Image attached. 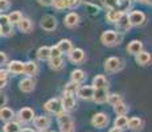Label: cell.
<instances>
[{
    "instance_id": "obj_49",
    "label": "cell",
    "mask_w": 152,
    "mask_h": 132,
    "mask_svg": "<svg viewBox=\"0 0 152 132\" xmlns=\"http://www.w3.org/2000/svg\"><path fill=\"white\" fill-rule=\"evenodd\" d=\"M50 132H56V131H50Z\"/></svg>"
},
{
    "instance_id": "obj_27",
    "label": "cell",
    "mask_w": 152,
    "mask_h": 132,
    "mask_svg": "<svg viewBox=\"0 0 152 132\" xmlns=\"http://www.w3.org/2000/svg\"><path fill=\"white\" fill-rule=\"evenodd\" d=\"M85 78H86V74H85L83 70L81 69H75L72 71V74H70V79H72V82H75V83L80 85L81 82L85 81Z\"/></svg>"
},
{
    "instance_id": "obj_46",
    "label": "cell",
    "mask_w": 152,
    "mask_h": 132,
    "mask_svg": "<svg viewBox=\"0 0 152 132\" xmlns=\"http://www.w3.org/2000/svg\"><path fill=\"white\" fill-rule=\"evenodd\" d=\"M139 3H143V4H151V0H136Z\"/></svg>"
},
{
    "instance_id": "obj_32",
    "label": "cell",
    "mask_w": 152,
    "mask_h": 132,
    "mask_svg": "<svg viewBox=\"0 0 152 132\" xmlns=\"http://www.w3.org/2000/svg\"><path fill=\"white\" fill-rule=\"evenodd\" d=\"M122 13H124V12H119V11H115V9L107 11V13H106V21L110 23V24H115V23L118 21V19L121 17Z\"/></svg>"
},
{
    "instance_id": "obj_25",
    "label": "cell",
    "mask_w": 152,
    "mask_h": 132,
    "mask_svg": "<svg viewBox=\"0 0 152 132\" xmlns=\"http://www.w3.org/2000/svg\"><path fill=\"white\" fill-rule=\"evenodd\" d=\"M127 128H130L131 131H140L143 128V120L138 116L130 118L127 120Z\"/></svg>"
},
{
    "instance_id": "obj_12",
    "label": "cell",
    "mask_w": 152,
    "mask_h": 132,
    "mask_svg": "<svg viewBox=\"0 0 152 132\" xmlns=\"http://www.w3.org/2000/svg\"><path fill=\"white\" fill-rule=\"evenodd\" d=\"M91 124L95 128H104L109 124V116L104 112H97L91 118Z\"/></svg>"
},
{
    "instance_id": "obj_15",
    "label": "cell",
    "mask_w": 152,
    "mask_h": 132,
    "mask_svg": "<svg viewBox=\"0 0 152 132\" xmlns=\"http://www.w3.org/2000/svg\"><path fill=\"white\" fill-rule=\"evenodd\" d=\"M34 86H36L34 79L29 78V77L21 79L19 83V89H20V91H23V93H32L34 90Z\"/></svg>"
},
{
    "instance_id": "obj_23",
    "label": "cell",
    "mask_w": 152,
    "mask_h": 132,
    "mask_svg": "<svg viewBox=\"0 0 152 132\" xmlns=\"http://www.w3.org/2000/svg\"><path fill=\"white\" fill-rule=\"evenodd\" d=\"M15 118V111L10 107H1L0 108V120L4 123L11 122Z\"/></svg>"
},
{
    "instance_id": "obj_41",
    "label": "cell",
    "mask_w": 152,
    "mask_h": 132,
    "mask_svg": "<svg viewBox=\"0 0 152 132\" xmlns=\"http://www.w3.org/2000/svg\"><path fill=\"white\" fill-rule=\"evenodd\" d=\"M7 102H8V96L5 95V94L0 93V108H1V107H5Z\"/></svg>"
},
{
    "instance_id": "obj_31",
    "label": "cell",
    "mask_w": 152,
    "mask_h": 132,
    "mask_svg": "<svg viewBox=\"0 0 152 132\" xmlns=\"http://www.w3.org/2000/svg\"><path fill=\"white\" fill-rule=\"evenodd\" d=\"M20 130H21L20 123L15 122V120L7 122L4 125H3V132H19Z\"/></svg>"
},
{
    "instance_id": "obj_7",
    "label": "cell",
    "mask_w": 152,
    "mask_h": 132,
    "mask_svg": "<svg viewBox=\"0 0 152 132\" xmlns=\"http://www.w3.org/2000/svg\"><path fill=\"white\" fill-rule=\"evenodd\" d=\"M127 16L131 26H142L145 23V15L142 11H132V12L127 13Z\"/></svg>"
},
{
    "instance_id": "obj_42",
    "label": "cell",
    "mask_w": 152,
    "mask_h": 132,
    "mask_svg": "<svg viewBox=\"0 0 152 132\" xmlns=\"http://www.w3.org/2000/svg\"><path fill=\"white\" fill-rule=\"evenodd\" d=\"M53 1L54 0H37V3L44 5V7H50V5H53Z\"/></svg>"
},
{
    "instance_id": "obj_11",
    "label": "cell",
    "mask_w": 152,
    "mask_h": 132,
    "mask_svg": "<svg viewBox=\"0 0 152 132\" xmlns=\"http://www.w3.org/2000/svg\"><path fill=\"white\" fill-rule=\"evenodd\" d=\"M32 122H33V125L36 127L37 131H46L50 127V119L48 116H44V115L34 116Z\"/></svg>"
},
{
    "instance_id": "obj_17",
    "label": "cell",
    "mask_w": 152,
    "mask_h": 132,
    "mask_svg": "<svg viewBox=\"0 0 152 132\" xmlns=\"http://www.w3.org/2000/svg\"><path fill=\"white\" fill-rule=\"evenodd\" d=\"M37 71H39V66H37L36 62H33V61L24 62V66H23V74H25L27 77L32 78L37 74Z\"/></svg>"
},
{
    "instance_id": "obj_24",
    "label": "cell",
    "mask_w": 152,
    "mask_h": 132,
    "mask_svg": "<svg viewBox=\"0 0 152 132\" xmlns=\"http://www.w3.org/2000/svg\"><path fill=\"white\" fill-rule=\"evenodd\" d=\"M142 50H143V42L139 40H132L127 46V52L132 55H136Z\"/></svg>"
},
{
    "instance_id": "obj_43",
    "label": "cell",
    "mask_w": 152,
    "mask_h": 132,
    "mask_svg": "<svg viewBox=\"0 0 152 132\" xmlns=\"http://www.w3.org/2000/svg\"><path fill=\"white\" fill-rule=\"evenodd\" d=\"M0 78H3V79H7L8 78V71H7V70L0 69Z\"/></svg>"
},
{
    "instance_id": "obj_1",
    "label": "cell",
    "mask_w": 152,
    "mask_h": 132,
    "mask_svg": "<svg viewBox=\"0 0 152 132\" xmlns=\"http://www.w3.org/2000/svg\"><path fill=\"white\" fill-rule=\"evenodd\" d=\"M122 34L116 33L115 31H104L103 33L101 34V42L103 44L104 46H115L118 44H121L122 41Z\"/></svg>"
},
{
    "instance_id": "obj_5",
    "label": "cell",
    "mask_w": 152,
    "mask_h": 132,
    "mask_svg": "<svg viewBox=\"0 0 152 132\" xmlns=\"http://www.w3.org/2000/svg\"><path fill=\"white\" fill-rule=\"evenodd\" d=\"M17 118V123L20 124H27V123H31L34 118V111L32 110L31 107H23L17 111L16 114Z\"/></svg>"
},
{
    "instance_id": "obj_4",
    "label": "cell",
    "mask_w": 152,
    "mask_h": 132,
    "mask_svg": "<svg viewBox=\"0 0 152 132\" xmlns=\"http://www.w3.org/2000/svg\"><path fill=\"white\" fill-rule=\"evenodd\" d=\"M123 66H124L123 61L118 57H109L104 61V70H106V73L121 71V70L123 69Z\"/></svg>"
},
{
    "instance_id": "obj_16",
    "label": "cell",
    "mask_w": 152,
    "mask_h": 132,
    "mask_svg": "<svg viewBox=\"0 0 152 132\" xmlns=\"http://www.w3.org/2000/svg\"><path fill=\"white\" fill-rule=\"evenodd\" d=\"M61 106H62L64 112H69V111H72L73 108L77 106V102H75L74 96H72V95H64L62 98H61Z\"/></svg>"
},
{
    "instance_id": "obj_19",
    "label": "cell",
    "mask_w": 152,
    "mask_h": 132,
    "mask_svg": "<svg viewBox=\"0 0 152 132\" xmlns=\"http://www.w3.org/2000/svg\"><path fill=\"white\" fill-rule=\"evenodd\" d=\"M107 98H109V90L107 89H97L94 90V95H93V101L95 103H106Z\"/></svg>"
},
{
    "instance_id": "obj_28",
    "label": "cell",
    "mask_w": 152,
    "mask_h": 132,
    "mask_svg": "<svg viewBox=\"0 0 152 132\" xmlns=\"http://www.w3.org/2000/svg\"><path fill=\"white\" fill-rule=\"evenodd\" d=\"M78 87H80V85L75 83V82L70 81L69 83H66L65 87H64V95H72V96H74L75 94H77V91H78Z\"/></svg>"
},
{
    "instance_id": "obj_6",
    "label": "cell",
    "mask_w": 152,
    "mask_h": 132,
    "mask_svg": "<svg viewBox=\"0 0 152 132\" xmlns=\"http://www.w3.org/2000/svg\"><path fill=\"white\" fill-rule=\"evenodd\" d=\"M57 19L52 15H44L40 20V26L46 32H52L57 28Z\"/></svg>"
},
{
    "instance_id": "obj_35",
    "label": "cell",
    "mask_w": 152,
    "mask_h": 132,
    "mask_svg": "<svg viewBox=\"0 0 152 132\" xmlns=\"http://www.w3.org/2000/svg\"><path fill=\"white\" fill-rule=\"evenodd\" d=\"M127 116H116V119L114 120V127L119 128V130H123V128H127Z\"/></svg>"
},
{
    "instance_id": "obj_37",
    "label": "cell",
    "mask_w": 152,
    "mask_h": 132,
    "mask_svg": "<svg viewBox=\"0 0 152 132\" xmlns=\"http://www.w3.org/2000/svg\"><path fill=\"white\" fill-rule=\"evenodd\" d=\"M123 99H122V96L119 95V94H109V98H107V102L113 106H115L116 103H119V102H122Z\"/></svg>"
},
{
    "instance_id": "obj_33",
    "label": "cell",
    "mask_w": 152,
    "mask_h": 132,
    "mask_svg": "<svg viewBox=\"0 0 152 132\" xmlns=\"http://www.w3.org/2000/svg\"><path fill=\"white\" fill-rule=\"evenodd\" d=\"M114 111H115V114L118 116H126V114H127V111H128V107H127V104L122 101L114 106Z\"/></svg>"
},
{
    "instance_id": "obj_30",
    "label": "cell",
    "mask_w": 152,
    "mask_h": 132,
    "mask_svg": "<svg viewBox=\"0 0 152 132\" xmlns=\"http://www.w3.org/2000/svg\"><path fill=\"white\" fill-rule=\"evenodd\" d=\"M36 55L40 61H48L49 57H50V46H41V48H39Z\"/></svg>"
},
{
    "instance_id": "obj_21",
    "label": "cell",
    "mask_w": 152,
    "mask_h": 132,
    "mask_svg": "<svg viewBox=\"0 0 152 132\" xmlns=\"http://www.w3.org/2000/svg\"><path fill=\"white\" fill-rule=\"evenodd\" d=\"M56 46H57V49L60 50L61 54H69V53L72 52V49H73L72 41L68 40V39H62L61 41H58Z\"/></svg>"
},
{
    "instance_id": "obj_29",
    "label": "cell",
    "mask_w": 152,
    "mask_h": 132,
    "mask_svg": "<svg viewBox=\"0 0 152 132\" xmlns=\"http://www.w3.org/2000/svg\"><path fill=\"white\" fill-rule=\"evenodd\" d=\"M48 63H49V67L54 71L57 70H61L64 67V58L62 57H57V58H49L48 60Z\"/></svg>"
},
{
    "instance_id": "obj_18",
    "label": "cell",
    "mask_w": 152,
    "mask_h": 132,
    "mask_svg": "<svg viewBox=\"0 0 152 132\" xmlns=\"http://www.w3.org/2000/svg\"><path fill=\"white\" fill-rule=\"evenodd\" d=\"M64 24L68 28H75L78 24H80V15L75 12H69L64 17Z\"/></svg>"
},
{
    "instance_id": "obj_10",
    "label": "cell",
    "mask_w": 152,
    "mask_h": 132,
    "mask_svg": "<svg viewBox=\"0 0 152 132\" xmlns=\"http://www.w3.org/2000/svg\"><path fill=\"white\" fill-rule=\"evenodd\" d=\"M69 57V61L72 63H74V65H80V63H82L85 61V58H86V55H85V52L82 49L80 48H73L72 52L68 54Z\"/></svg>"
},
{
    "instance_id": "obj_44",
    "label": "cell",
    "mask_w": 152,
    "mask_h": 132,
    "mask_svg": "<svg viewBox=\"0 0 152 132\" xmlns=\"http://www.w3.org/2000/svg\"><path fill=\"white\" fill-rule=\"evenodd\" d=\"M7 82H8V79H3V78H0V90L4 89V87L7 86Z\"/></svg>"
},
{
    "instance_id": "obj_26",
    "label": "cell",
    "mask_w": 152,
    "mask_h": 132,
    "mask_svg": "<svg viewBox=\"0 0 152 132\" xmlns=\"http://www.w3.org/2000/svg\"><path fill=\"white\" fill-rule=\"evenodd\" d=\"M17 25H19V29L23 33H29V32L32 31V28H33V23H32L31 19H28V17H23L21 21Z\"/></svg>"
},
{
    "instance_id": "obj_47",
    "label": "cell",
    "mask_w": 152,
    "mask_h": 132,
    "mask_svg": "<svg viewBox=\"0 0 152 132\" xmlns=\"http://www.w3.org/2000/svg\"><path fill=\"white\" fill-rule=\"evenodd\" d=\"M109 132H122V130H119V128H116V127H113Z\"/></svg>"
},
{
    "instance_id": "obj_14",
    "label": "cell",
    "mask_w": 152,
    "mask_h": 132,
    "mask_svg": "<svg viewBox=\"0 0 152 132\" xmlns=\"http://www.w3.org/2000/svg\"><path fill=\"white\" fill-rule=\"evenodd\" d=\"M23 66H24V62L13 60L7 63V71H8V74L11 73V74H13V75L23 74Z\"/></svg>"
},
{
    "instance_id": "obj_48",
    "label": "cell",
    "mask_w": 152,
    "mask_h": 132,
    "mask_svg": "<svg viewBox=\"0 0 152 132\" xmlns=\"http://www.w3.org/2000/svg\"><path fill=\"white\" fill-rule=\"evenodd\" d=\"M37 132H45V131H37Z\"/></svg>"
},
{
    "instance_id": "obj_39",
    "label": "cell",
    "mask_w": 152,
    "mask_h": 132,
    "mask_svg": "<svg viewBox=\"0 0 152 132\" xmlns=\"http://www.w3.org/2000/svg\"><path fill=\"white\" fill-rule=\"evenodd\" d=\"M57 57H62V54L57 49V46H50V57L49 58H57Z\"/></svg>"
},
{
    "instance_id": "obj_36",
    "label": "cell",
    "mask_w": 152,
    "mask_h": 132,
    "mask_svg": "<svg viewBox=\"0 0 152 132\" xmlns=\"http://www.w3.org/2000/svg\"><path fill=\"white\" fill-rule=\"evenodd\" d=\"M102 4L107 8V9H118V4H119V0H102Z\"/></svg>"
},
{
    "instance_id": "obj_22",
    "label": "cell",
    "mask_w": 152,
    "mask_h": 132,
    "mask_svg": "<svg viewBox=\"0 0 152 132\" xmlns=\"http://www.w3.org/2000/svg\"><path fill=\"white\" fill-rule=\"evenodd\" d=\"M135 61L140 66H147V65H150V62H151V54L148 52L142 50L135 55Z\"/></svg>"
},
{
    "instance_id": "obj_40",
    "label": "cell",
    "mask_w": 152,
    "mask_h": 132,
    "mask_svg": "<svg viewBox=\"0 0 152 132\" xmlns=\"http://www.w3.org/2000/svg\"><path fill=\"white\" fill-rule=\"evenodd\" d=\"M8 63V57L7 54H5L4 52H0V69H1L4 65H7Z\"/></svg>"
},
{
    "instance_id": "obj_38",
    "label": "cell",
    "mask_w": 152,
    "mask_h": 132,
    "mask_svg": "<svg viewBox=\"0 0 152 132\" xmlns=\"http://www.w3.org/2000/svg\"><path fill=\"white\" fill-rule=\"evenodd\" d=\"M10 7H11L10 0H0V13L7 11V9H10Z\"/></svg>"
},
{
    "instance_id": "obj_9",
    "label": "cell",
    "mask_w": 152,
    "mask_h": 132,
    "mask_svg": "<svg viewBox=\"0 0 152 132\" xmlns=\"http://www.w3.org/2000/svg\"><path fill=\"white\" fill-rule=\"evenodd\" d=\"M81 4V0H54L53 1V7L58 11H62L65 8L73 9V8L78 7Z\"/></svg>"
},
{
    "instance_id": "obj_3",
    "label": "cell",
    "mask_w": 152,
    "mask_h": 132,
    "mask_svg": "<svg viewBox=\"0 0 152 132\" xmlns=\"http://www.w3.org/2000/svg\"><path fill=\"white\" fill-rule=\"evenodd\" d=\"M44 110H45L46 112L52 114V115H56V116L61 115V114L64 112L62 106H61V99H58V98L49 99V101L44 104Z\"/></svg>"
},
{
    "instance_id": "obj_8",
    "label": "cell",
    "mask_w": 152,
    "mask_h": 132,
    "mask_svg": "<svg viewBox=\"0 0 152 132\" xmlns=\"http://www.w3.org/2000/svg\"><path fill=\"white\" fill-rule=\"evenodd\" d=\"M115 28H116L115 32H118V33H121V34L126 33V32H128L131 29V24H130V21H128L127 12L121 15V17L118 19V21L115 23Z\"/></svg>"
},
{
    "instance_id": "obj_13",
    "label": "cell",
    "mask_w": 152,
    "mask_h": 132,
    "mask_svg": "<svg viewBox=\"0 0 152 132\" xmlns=\"http://www.w3.org/2000/svg\"><path fill=\"white\" fill-rule=\"evenodd\" d=\"M77 95L80 96V99L82 101H93V95H94V89L91 86H80L78 87V91H77Z\"/></svg>"
},
{
    "instance_id": "obj_34",
    "label": "cell",
    "mask_w": 152,
    "mask_h": 132,
    "mask_svg": "<svg viewBox=\"0 0 152 132\" xmlns=\"http://www.w3.org/2000/svg\"><path fill=\"white\" fill-rule=\"evenodd\" d=\"M7 16H8V20H10V23L12 25H17L23 19V13L20 12V11H13V12H11L10 15H7Z\"/></svg>"
},
{
    "instance_id": "obj_2",
    "label": "cell",
    "mask_w": 152,
    "mask_h": 132,
    "mask_svg": "<svg viewBox=\"0 0 152 132\" xmlns=\"http://www.w3.org/2000/svg\"><path fill=\"white\" fill-rule=\"evenodd\" d=\"M57 122H58V127H60V132H74L75 131L74 122H73V119L66 112H62L61 115H58Z\"/></svg>"
},
{
    "instance_id": "obj_45",
    "label": "cell",
    "mask_w": 152,
    "mask_h": 132,
    "mask_svg": "<svg viewBox=\"0 0 152 132\" xmlns=\"http://www.w3.org/2000/svg\"><path fill=\"white\" fill-rule=\"evenodd\" d=\"M19 132H36V131L32 130V128H21Z\"/></svg>"
},
{
    "instance_id": "obj_20",
    "label": "cell",
    "mask_w": 152,
    "mask_h": 132,
    "mask_svg": "<svg viewBox=\"0 0 152 132\" xmlns=\"http://www.w3.org/2000/svg\"><path fill=\"white\" fill-rule=\"evenodd\" d=\"M91 87L94 90H97V89H107V87H109V82H107V79H106L104 75H102V74L95 75V77L93 78Z\"/></svg>"
}]
</instances>
